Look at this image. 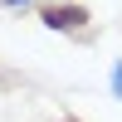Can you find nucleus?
<instances>
[{"mask_svg":"<svg viewBox=\"0 0 122 122\" xmlns=\"http://www.w3.org/2000/svg\"><path fill=\"white\" fill-rule=\"evenodd\" d=\"M49 5H64V0H49Z\"/></svg>","mask_w":122,"mask_h":122,"instance_id":"4","label":"nucleus"},{"mask_svg":"<svg viewBox=\"0 0 122 122\" xmlns=\"http://www.w3.org/2000/svg\"><path fill=\"white\" fill-rule=\"evenodd\" d=\"M0 5H10V10H15V5H20V10H25V5H29V0H0Z\"/></svg>","mask_w":122,"mask_h":122,"instance_id":"3","label":"nucleus"},{"mask_svg":"<svg viewBox=\"0 0 122 122\" xmlns=\"http://www.w3.org/2000/svg\"><path fill=\"white\" fill-rule=\"evenodd\" d=\"M112 93L122 98V59H117V64H112Z\"/></svg>","mask_w":122,"mask_h":122,"instance_id":"2","label":"nucleus"},{"mask_svg":"<svg viewBox=\"0 0 122 122\" xmlns=\"http://www.w3.org/2000/svg\"><path fill=\"white\" fill-rule=\"evenodd\" d=\"M39 20H44L54 34H88V20H93V15H88L83 5H68V0H64V5H44Z\"/></svg>","mask_w":122,"mask_h":122,"instance_id":"1","label":"nucleus"}]
</instances>
